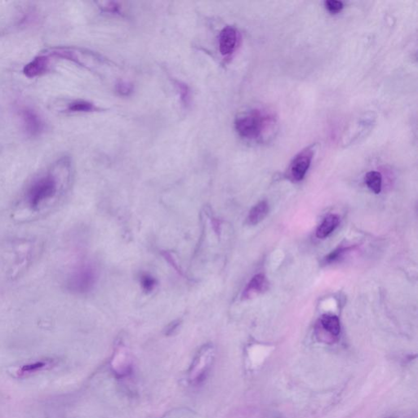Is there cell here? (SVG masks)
<instances>
[{"mask_svg":"<svg viewBox=\"0 0 418 418\" xmlns=\"http://www.w3.org/2000/svg\"><path fill=\"white\" fill-rule=\"evenodd\" d=\"M96 107L92 103L87 100H77L68 104L66 111L71 113H80V112H91L96 111Z\"/></svg>","mask_w":418,"mask_h":418,"instance_id":"14","label":"cell"},{"mask_svg":"<svg viewBox=\"0 0 418 418\" xmlns=\"http://www.w3.org/2000/svg\"><path fill=\"white\" fill-rule=\"evenodd\" d=\"M346 250H347V248H340V249H338V250L334 251L333 253H330L326 257L327 262H332V261H336L342 253H345V251Z\"/></svg>","mask_w":418,"mask_h":418,"instance_id":"20","label":"cell"},{"mask_svg":"<svg viewBox=\"0 0 418 418\" xmlns=\"http://www.w3.org/2000/svg\"><path fill=\"white\" fill-rule=\"evenodd\" d=\"M320 325L323 329L330 335L337 337L341 332V325L339 319L332 315H324L320 320Z\"/></svg>","mask_w":418,"mask_h":418,"instance_id":"12","label":"cell"},{"mask_svg":"<svg viewBox=\"0 0 418 418\" xmlns=\"http://www.w3.org/2000/svg\"><path fill=\"white\" fill-rule=\"evenodd\" d=\"M50 58L44 53H40L23 68V74L27 78H33L46 74L50 68Z\"/></svg>","mask_w":418,"mask_h":418,"instance_id":"7","label":"cell"},{"mask_svg":"<svg viewBox=\"0 0 418 418\" xmlns=\"http://www.w3.org/2000/svg\"><path fill=\"white\" fill-rule=\"evenodd\" d=\"M180 90V93H181V100H182L184 104H188V101L189 100V91L187 86L183 83H179L177 85Z\"/></svg>","mask_w":418,"mask_h":418,"instance_id":"18","label":"cell"},{"mask_svg":"<svg viewBox=\"0 0 418 418\" xmlns=\"http://www.w3.org/2000/svg\"><path fill=\"white\" fill-rule=\"evenodd\" d=\"M132 88H133L132 86L128 83H125V82H121V83L117 84V91L122 95H128V94L130 93L132 91Z\"/></svg>","mask_w":418,"mask_h":418,"instance_id":"19","label":"cell"},{"mask_svg":"<svg viewBox=\"0 0 418 418\" xmlns=\"http://www.w3.org/2000/svg\"><path fill=\"white\" fill-rule=\"evenodd\" d=\"M275 125L274 116L260 109L245 111L236 118L235 122L239 135L250 141H266L272 135Z\"/></svg>","mask_w":418,"mask_h":418,"instance_id":"2","label":"cell"},{"mask_svg":"<svg viewBox=\"0 0 418 418\" xmlns=\"http://www.w3.org/2000/svg\"><path fill=\"white\" fill-rule=\"evenodd\" d=\"M142 285L146 292H151L155 286V279L150 275H144L142 279Z\"/></svg>","mask_w":418,"mask_h":418,"instance_id":"17","label":"cell"},{"mask_svg":"<svg viewBox=\"0 0 418 418\" xmlns=\"http://www.w3.org/2000/svg\"><path fill=\"white\" fill-rule=\"evenodd\" d=\"M72 170L70 158L63 157L47 172L36 176L26 187L17 205L18 218H39L57 207L70 189Z\"/></svg>","mask_w":418,"mask_h":418,"instance_id":"1","label":"cell"},{"mask_svg":"<svg viewBox=\"0 0 418 418\" xmlns=\"http://www.w3.org/2000/svg\"><path fill=\"white\" fill-rule=\"evenodd\" d=\"M238 33L232 26H227L219 35V49L221 54L229 56L232 54L237 44Z\"/></svg>","mask_w":418,"mask_h":418,"instance_id":"8","label":"cell"},{"mask_svg":"<svg viewBox=\"0 0 418 418\" xmlns=\"http://www.w3.org/2000/svg\"><path fill=\"white\" fill-rule=\"evenodd\" d=\"M267 286L268 282L265 275L262 274H257L253 277V279L248 283L246 288L244 289L243 296L244 298H250L252 296L266 291Z\"/></svg>","mask_w":418,"mask_h":418,"instance_id":"9","label":"cell"},{"mask_svg":"<svg viewBox=\"0 0 418 418\" xmlns=\"http://www.w3.org/2000/svg\"><path fill=\"white\" fill-rule=\"evenodd\" d=\"M49 57L64 59L77 65L91 70L99 63H103V59L99 55L75 47H54L42 52Z\"/></svg>","mask_w":418,"mask_h":418,"instance_id":"3","label":"cell"},{"mask_svg":"<svg viewBox=\"0 0 418 418\" xmlns=\"http://www.w3.org/2000/svg\"><path fill=\"white\" fill-rule=\"evenodd\" d=\"M46 365H47L46 362H35V363H33V364H26V365L23 366L21 368L19 372L21 374H30V373H33V372L41 370Z\"/></svg>","mask_w":418,"mask_h":418,"instance_id":"15","label":"cell"},{"mask_svg":"<svg viewBox=\"0 0 418 418\" xmlns=\"http://www.w3.org/2000/svg\"><path fill=\"white\" fill-rule=\"evenodd\" d=\"M338 225H339V218L338 216L334 215V214L328 216L317 229L316 236L319 239H325L328 237L329 235L333 233V231H335Z\"/></svg>","mask_w":418,"mask_h":418,"instance_id":"10","label":"cell"},{"mask_svg":"<svg viewBox=\"0 0 418 418\" xmlns=\"http://www.w3.org/2000/svg\"><path fill=\"white\" fill-rule=\"evenodd\" d=\"M366 185L375 194H379L381 191V185H382V176L380 172L377 171H371L366 174L365 178Z\"/></svg>","mask_w":418,"mask_h":418,"instance_id":"13","label":"cell"},{"mask_svg":"<svg viewBox=\"0 0 418 418\" xmlns=\"http://www.w3.org/2000/svg\"><path fill=\"white\" fill-rule=\"evenodd\" d=\"M325 6L328 12L331 14H338L344 9V4L342 1H337V0L325 1Z\"/></svg>","mask_w":418,"mask_h":418,"instance_id":"16","label":"cell"},{"mask_svg":"<svg viewBox=\"0 0 418 418\" xmlns=\"http://www.w3.org/2000/svg\"><path fill=\"white\" fill-rule=\"evenodd\" d=\"M269 212V206L266 201H261L257 204L255 205L253 208L251 209L248 216V223L249 225H257L266 218Z\"/></svg>","mask_w":418,"mask_h":418,"instance_id":"11","label":"cell"},{"mask_svg":"<svg viewBox=\"0 0 418 418\" xmlns=\"http://www.w3.org/2000/svg\"><path fill=\"white\" fill-rule=\"evenodd\" d=\"M96 282V273L88 265L80 266L73 271L67 280L68 289L76 293L89 292Z\"/></svg>","mask_w":418,"mask_h":418,"instance_id":"4","label":"cell"},{"mask_svg":"<svg viewBox=\"0 0 418 418\" xmlns=\"http://www.w3.org/2000/svg\"><path fill=\"white\" fill-rule=\"evenodd\" d=\"M317 143L312 144L294 157L287 169V175L294 181H300L305 177L309 166L311 164L314 155L317 150Z\"/></svg>","mask_w":418,"mask_h":418,"instance_id":"5","label":"cell"},{"mask_svg":"<svg viewBox=\"0 0 418 418\" xmlns=\"http://www.w3.org/2000/svg\"><path fill=\"white\" fill-rule=\"evenodd\" d=\"M20 116L27 135L37 137L41 134L44 131V124L36 111L29 107H24L20 111Z\"/></svg>","mask_w":418,"mask_h":418,"instance_id":"6","label":"cell"}]
</instances>
